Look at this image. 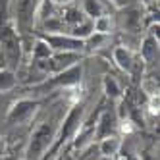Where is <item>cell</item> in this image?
<instances>
[{
    "mask_svg": "<svg viewBox=\"0 0 160 160\" xmlns=\"http://www.w3.org/2000/svg\"><path fill=\"white\" fill-rule=\"evenodd\" d=\"M81 12L85 18L95 19L100 14H104V4L100 0H81Z\"/></svg>",
    "mask_w": 160,
    "mask_h": 160,
    "instance_id": "8992f818",
    "label": "cell"
},
{
    "mask_svg": "<svg viewBox=\"0 0 160 160\" xmlns=\"http://www.w3.org/2000/svg\"><path fill=\"white\" fill-rule=\"evenodd\" d=\"M104 85H106V93L108 95H112V97H118L120 95V89H118V85H116V81H114V79H106L104 81Z\"/></svg>",
    "mask_w": 160,
    "mask_h": 160,
    "instance_id": "4fadbf2b",
    "label": "cell"
},
{
    "mask_svg": "<svg viewBox=\"0 0 160 160\" xmlns=\"http://www.w3.org/2000/svg\"><path fill=\"white\" fill-rule=\"evenodd\" d=\"M102 125H100V129H98V133L100 135H108L110 133V129H112V123H114V118L110 116V114L106 112L104 116H102V122H100Z\"/></svg>",
    "mask_w": 160,
    "mask_h": 160,
    "instance_id": "7c38bea8",
    "label": "cell"
},
{
    "mask_svg": "<svg viewBox=\"0 0 160 160\" xmlns=\"http://www.w3.org/2000/svg\"><path fill=\"white\" fill-rule=\"evenodd\" d=\"M60 160H72V156H68V154H66V156H62Z\"/></svg>",
    "mask_w": 160,
    "mask_h": 160,
    "instance_id": "2e32d148",
    "label": "cell"
},
{
    "mask_svg": "<svg viewBox=\"0 0 160 160\" xmlns=\"http://www.w3.org/2000/svg\"><path fill=\"white\" fill-rule=\"evenodd\" d=\"M93 31L95 33H100V35H110L114 31V18L112 14H100L98 18L93 19Z\"/></svg>",
    "mask_w": 160,
    "mask_h": 160,
    "instance_id": "277c9868",
    "label": "cell"
},
{
    "mask_svg": "<svg viewBox=\"0 0 160 160\" xmlns=\"http://www.w3.org/2000/svg\"><path fill=\"white\" fill-rule=\"evenodd\" d=\"M35 108H37L35 102L21 100V102H18V104L12 108V112H10V120H12V122H19V120H23L25 116H29V114H33Z\"/></svg>",
    "mask_w": 160,
    "mask_h": 160,
    "instance_id": "5b68a950",
    "label": "cell"
},
{
    "mask_svg": "<svg viewBox=\"0 0 160 160\" xmlns=\"http://www.w3.org/2000/svg\"><path fill=\"white\" fill-rule=\"evenodd\" d=\"M37 14V0H18L16 4V16L19 27H29Z\"/></svg>",
    "mask_w": 160,
    "mask_h": 160,
    "instance_id": "3957f363",
    "label": "cell"
},
{
    "mask_svg": "<svg viewBox=\"0 0 160 160\" xmlns=\"http://www.w3.org/2000/svg\"><path fill=\"white\" fill-rule=\"evenodd\" d=\"M16 85V77L10 72H0V91H8Z\"/></svg>",
    "mask_w": 160,
    "mask_h": 160,
    "instance_id": "8fae6325",
    "label": "cell"
},
{
    "mask_svg": "<svg viewBox=\"0 0 160 160\" xmlns=\"http://www.w3.org/2000/svg\"><path fill=\"white\" fill-rule=\"evenodd\" d=\"M118 147H120V141L116 139V137H106V139H102L100 143V152L102 154H116L118 151Z\"/></svg>",
    "mask_w": 160,
    "mask_h": 160,
    "instance_id": "ba28073f",
    "label": "cell"
},
{
    "mask_svg": "<svg viewBox=\"0 0 160 160\" xmlns=\"http://www.w3.org/2000/svg\"><path fill=\"white\" fill-rule=\"evenodd\" d=\"M42 41L47 42L52 50H58V52H77L85 47L83 39L72 37V35H68V33H48V35L42 37Z\"/></svg>",
    "mask_w": 160,
    "mask_h": 160,
    "instance_id": "7a4b0ae2",
    "label": "cell"
},
{
    "mask_svg": "<svg viewBox=\"0 0 160 160\" xmlns=\"http://www.w3.org/2000/svg\"><path fill=\"white\" fill-rule=\"evenodd\" d=\"M48 2H52L54 6H70L73 0H48Z\"/></svg>",
    "mask_w": 160,
    "mask_h": 160,
    "instance_id": "5bb4252c",
    "label": "cell"
},
{
    "mask_svg": "<svg viewBox=\"0 0 160 160\" xmlns=\"http://www.w3.org/2000/svg\"><path fill=\"white\" fill-rule=\"evenodd\" d=\"M114 60L118 62V66L122 68V70L129 72L133 68V56H131V52L125 47H116V48H114Z\"/></svg>",
    "mask_w": 160,
    "mask_h": 160,
    "instance_id": "52a82bcc",
    "label": "cell"
},
{
    "mask_svg": "<svg viewBox=\"0 0 160 160\" xmlns=\"http://www.w3.org/2000/svg\"><path fill=\"white\" fill-rule=\"evenodd\" d=\"M2 152H4V141L0 139V154H2Z\"/></svg>",
    "mask_w": 160,
    "mask_h": 160,
    "instance_id": "9a60e30c",
    "label": "cell"
},
{
    "mask_svg": "<svg viewBox=\"0 0 160 160\" xmlns=\"http://www.w3.org/2000/svg\"><path fill=\"white\" fill-rule=\"evenodd\" d=\"M52 137H54V129L50 123H41L39 128L35 129L31 137V143H29V148H27V156L29 158H39L44 151L48 148V145L52 143Z\"/></svg>",
    "mask_w": 160,
    "mask_h": 160,
    "instance_id": "6da1fadb",
    "label": "cell"
},
{
    "mask_svg": "<svg viewBox=\"0 0 160 160\" xmlns=\"http://www.w3.org/2000/svg\"><path fill=\"white\" fill-rule=\"evenodd\" d=\"M141 52H143V56H145L147 60H152V58H156V52H158L156 41H154L152 37H147V39H145V42H143V48H141Z\"/></svg>",
    "mask_w": 160,
    "mask_h": 160,
    "instance_id": "9c48e42d",
    "label": "cell"
},
{
    "mask_svg": "<svg viewBox=\"0 0 160 160\" xmlns=\"http://www.w3.org/2000/svg\"><path fill=\"white\" fill-rule=\"evenodd\" d=\"M33 54H35V58H37V60H48L50 56H52V48H50L44 41H39V42H37V47H35V52H33Z\"/></svg>",
    "mask_w": 160,
    "mask_h": 160,
    "instance_id": "30bf717a",
    "label": "cell"
}]
</instances>
